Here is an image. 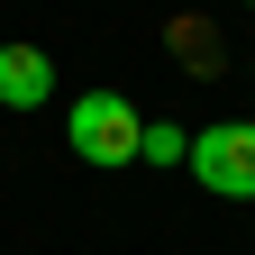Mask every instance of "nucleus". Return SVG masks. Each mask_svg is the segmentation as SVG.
<instances>
[{"label": "nucleus", "mask_w": 255, "mask_h": 255, "mask_svg": "<svg viewBox=\"0 0 255 255\" xmlns=\"http://www.w3.org/2000/svg\"><path fill=\"white\" fill-rule=\"evenodd\" d=\"M191 173L219 201H255V119H219L191 137Z\"/></svg>", "instance_id": "f03ea898"}, {"label": "nucleus", "mask_w": 255, "mask_h": 255, "mask_svg": "<svg viewBox=\"0 0 255 255\" xmlns=\"http://www.w3.org/2000/svg\"><path fill=\"white\" fill-rule=\"evenodd\" d=\"M64 146H73L82 164H101V173H110V164H128V155L146 146V119L128 110L119 91H82V101L64 110Z\"/></svg>", "instance_id": "f257e3e1"}, {"label": "nucleus", "mask_w": 255, "mask_h": 255, "mask_svg": "<svg viewBox=\"0 0 255 255\" xmlns=\"http://www.w3.org/2000/svg\"><path fill=\"white\" fill-rule=\"evenodd\" d=\"M46 101H55L46 46H0V110H46Z\"/></svg>", "instance_id": "7ed1b4c3"}, {"label": "nucleus", "mask_w": 255, "mask_h": 255, "mask_svg": "<svg viewBox=\"0 0 255 255\" xmlns=\"http://www.w3.org/2000/svg\"><path fill=\"white\" fill-rule=\"evenodd\" d=\"M137 164H191V128H173V119H146Z\"/></svg>", "instance_id": "20e7f679"}]
</instances>
